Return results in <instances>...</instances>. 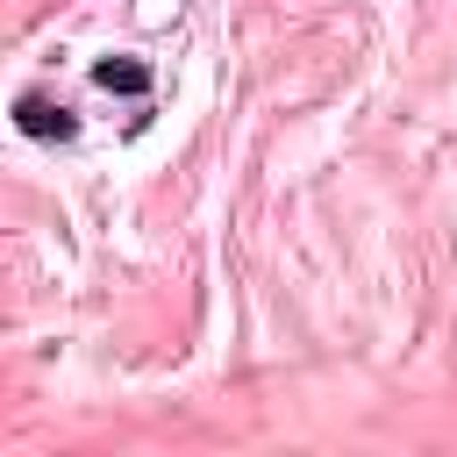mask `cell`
I'll return each instance as SVG.
<instances>
[{
	"mask_svg": "<svg viewBox=\"0 0 457 457\" xmlns=\"http://www.w3.org/2000/svg\"><path fill=\"white\" fill-rule=\"evenodd\" d=\"M21 129L29 136H71V114L64 107H43V100H21Z\"/></svg>",
	"mask_w": 457,
	"mask_h": 457,
	"instance_id": "6da1fadb",
	"label": "cell"
},
{
	"mask_svg": "<svg viewBox=\"0 0 457 457\" xmlns=\"http://www.w3.org/2000/svg\"><path fill=\"white\" fill-rule=\"evenodd\" d=\"M93 79H100L107 93H114V86H121V93H143V64H100Z\"/></svg>",
	"mask_w": 457,
	"mask_h": 457,
	"instance_id": "7a4b0ae2",
	"label": "cell"
}]
</instances>
